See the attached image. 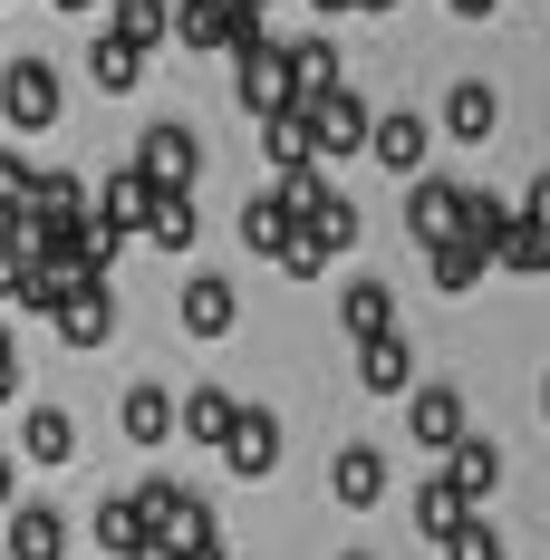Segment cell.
<instances>
[{
    "mask_svg": "<svg viewBox=\"0 0 550 560\" xmlns=\"http://www.w3.org/2000/svg\"><path fill=\"white\" fill-rule=\"evenodd\" d=\"M309 145H319V165H338V155H367V136H377V107L358 97V88H329V97H309Z\"/></svg>",
    "mask_w": 550,
    "mask_h": 560,
    "instance_id": "cell-1",
    "label": "cell"
},
{
    "mask_svg": "<svg viewBox=\"0 0 550 560\" xmlns=\"http://www.w3.org/2000/svg\"><path fill=\"white\" fill-rule=\"evenodd\" d=\"M0 126H20V136L58 126V68L49 58H10L0 68Z\"/></svg>",
    "mask_w": 550,
    "mask_h": 560,
    "instance_id": "cell-2",
    "label": "cell"
},
{
    "mask_svg": "<svg viewBox=\"0 0 550 560\" xmlns=\"http://www.w3.org/2000/svg\"><path fill=\"white\" fill-rule=\"evenodd\" d=\"M464 194H473V184H454V174H416V184H406V232H416V252L464 242Z\"/></svg>",
    "mask_w": 550,
    "mask_h": 560,
    "instance_id": "cell-3",
    "label": "cell"
},
{
    "mask_svg": "<svg viewBox=\"0 0 550 560\" xmlns=\"http://www.w3.org/2000/svg\"><path fill=\"white\" fill-rule=\"evenodd\" d=\"M136 165H145V184H155V194H194V184H203V136L165 116V126H145Z\"/></svg>",
    "mask_w": 550,
    "mask_h": 560,
    "instance_id": "cell-4",
    "label": "cell"
},
{
    "mask_svg": "<svg viewBox=\"0 0 550 560\" xmlns=\"http://www.w3.org/2000/svg\"><path fill=\"white\" fill-rule=\"evenodd\" d=\"M155 203H165V194L145 184V165H136V155H126V165L97 184V232H107V242H136V232L155 223Z\"/></svg>",
    "mask_w": 550,
    "mask_h": 560,
    "instance_id": "cell-5",
    "label": "cell"
},
{
    "mask_svg": "<svg viewBox=\"0 0 550 560\" xmlns=\"http://www.w3.org/2000/svg\"><path fill=\"white\" fill-rule=\"evenodd\" d=\"M232 97H242V107H251V126H261V116H280V107H300V88H290V49H242L232 58Z\"/></svg>",
    "mask_w": 550,
    "mask_h": 560,
    "instance_id": "cell-6",
    "label": "cell"
},
{
    "mask_svg": "<svg viewBox=\"0 0 550 560\" xmlns=\"http://www.w3.org/2000/svg\"><path fill=\"white\" fill-rule=\"evenodd\" d=\"M406 435H416V445H425V454L444 464V454H454L464 435H473V425H464V387H444V377H425V387L406 396Z\"/></svg>",
    "mask_w": 550,
    "mask_h": 560,
    "instance_id": "cell-7",
    "label": "cell"
},
{
    "mask_svg": "<svg viewBox=\"0 0 550 560\" xmlns=\"http://www.w3.org/2000/svg\"><path fill=\"white\" fill-rule=\"evenodd\" d=\"M116 425H126V445H174V435H184V396L174 387H155V377H145V387H126L116 396Z\"/></svg>",
    "mask_w": 550,
    "mask_h": 560,
    "instance_id": "cell-8",
    "label": "cell"
},
{
    "mask_svg": "<svg viewBox=\"0 0 550 560\" xmlns=\"http://www.w3.org/2000/svg\"><path fill=\"white\" fill-rule=\"evenodd\" d=\"M0 551L10 560H68V512L58 503H10L0 512Z\"/></svg>",
    "mask_w": 550,
    "mask_h": 560,
    "instance_id": "cell-9",
    "label": "cell"
},
{
    "mask_svg": "<svg viewBox=\"0 0 550 560\" xmlns=\"http://www.w3.org/2000/svg\"><path fill=\"white\" fill-rule=\"evenodd\" d=\"M454 145H493L502 136V88L493 78H454V97H444V116H435Z\"/></svg>",
    "mask_w": 550,
    "mask_h": 560,
    "instance_id": "cell-10",
    "label": "cell"
},
{
    "mask_svg": "<svg viewBox=\"0 0 550 560\" xmlns=\"http://www.w3.org/2000/svg\"><path fill=\"white\" fill-rule=\"evenodd\" d=\"M222 464H232L242 483H271V474H280V416H271V406H242V425H232Z\"/></svg>",
    "mask_w": 550,
    "mask_h": 560,
    "instance_id": "cell-11",
    "label": "cell"
},
{
    "mask_svg": "<svg viewBox=\"0 0 550 560\" xmlns=\"http://www.w3.org/2000/svg\"><path fill=\"white\" fill-rule=\"evenodd\" d=\"M49 329L68 338V348H107V338H116V280H78Z\"/></svg>",
    "mask_w": 550,
    "mask_h": 560,
    "instance_id": "cell-12",
    "label": "cell"
},
{
    "mask_svg": "<svg viewBox=\"0 0 550 560\" xmlns=\"http://www.w3.org/2000/svg\"><path fill=\"white\" fill-rule=\"evenodd\" d=\"M87 541L107 560H155V532H145V512H136V493H107V503L87 512Z\"/></svg>",
    "mask_w": 550,
    "mask_h": 560,
    "instance_id": "cell-13",
    "label": "cell"
},
{
    "mask_svg": "<svg viewBox=\"0 0 550 560\" xmlns=\"http://www.w3.org/2000/svg\"><path fill=\"white\" fill-rule=\"evenodd\" d=\"M174 319H184V338H222L232 319H242V300H232V280L194 271L184 290H174Z\"/></svg>",
    "mask_w": 550,
    "mask_h": 560,
    "instance_id": "cell-14",
    "label": "cell"
},
{
    "mask_svg": "<svg viewBox=\"0 0 550 560\" xmlns=\"http://www.w3.org/2000/svg\"><path fill=\"white\" fill-rule=\"evenodd\" d=\"M425 136H435V126H425L416 107H386L377 136H367V155H377L386 174H406V184H416V174H425Z\"/></svg>",
    "mask_w": 550,
    "mask_h": 560,
    "instance_id": "cell-15",
    "label": "cell"
},
{
    "mask_svg": "<svg viewBox=\"0 0 550 560\" xmlns=\"http://www.w3.org/2000/svg\"><path fill=\"white\" fill-rule=\"evenodd\" d=\"M329 493L348 512H367V503H386V454L377 445H358V435H348V445L329 454Z\"/></svg>",
    "mask_w": 550,
    "mask_h": 560,
    "instance_id": "cell-16",
    "label": "cell"
},
{
    "mask_svg": "<svg viewBox=\"0 0 550 560\" xmlns=\"http://www.w3.org/2000/svg\"><path fill=\"white\" fill-rule=\"evenodd\" d=\"M358 387H367V396H416V387H425V377H416V348H406L396 329L367 338V348H358Z\"/></svg>",
    "mask_w": 550,
    "mask_h": 560,
    "instance_id": "cell-17",
    "label": "cell"
},
{
    "mask_svg": "<svg viewBox=\"0 0 550 560\" xmlns=\"http://www.w3.org/2000/svg\"><path fill=\"white\" fill-rule=\"evenodd\" d=\"M464 522H473V503L454 493V474H444V464H425V483H416V532H425V541L444 551V541H454Z\"/></svg>",
    "mask_w": 550,
    "mask_h": 560,
    "instance_id": "cell-18",
    "label": "cell"
},
{
    "mask_svg": "<svg viewBox=\"0 0 550 560\" xmlns=\"http://www.w3.org/2000/svg\"><path fill=\"white\" fill-rule=\"evenodd\" d=\"M338 329H348V348L386 338L396 329V290H386V280H348V290H338Z\"/></svg>",
    "mask_w": 550,
    "mask_h": 560,
    "instance_id": "cell-19",
    "label": "cell"
},
{
    "mask_svg": "<svg viewBox=\"0 0 550 560\" xmlns=\"http://www.w3.org/2000/svg\"><path fill=\"white\" fill-rule=\"evenodd\" d=\"M444 474H454V493H464V503L483 512V503L502 493V445H493V435H464V445L444 454Z\"/></svg>",
    "mask_w": 550,
    "mask_h": 560,
    "instance_id": "cell-20",
    "label": "cell"
},
{
    "mask_svg": "<svg viewBox=\"0 0 550 560\" xmlns=\"http://www.w3.org/2000/svg\"><path fill=\"white\" fill-rule=\"evenodd\" d=\"M20 454L30 464H78V416L68 406H20Z\"/></svg>",
    "mask_w": 550,
    "mask_h": 560,
    "instance_id": "cell-21",
    "label": "cell"
},
{
    "mask_svg": "<svg viewBox=\"0 0 550 560\" xmlns=\"http://www.w3.org/2000/svg\"><path fill=\"white\" fill-rule=\"evenodd\" d=\"M280 49H290V88H300V107H309V97H329V88H348L338 39H319V30H309V39H280Z\"/></svg>",
    "mask_w": 550,
    "mask_h": 560,
    "instance_id": "cell-22",
    "label": "cell"
},
{
    "mask_svg": "<svg viewBox=\"0 0 550 560\" xmlns=\"http://www.w3.org/2000/svg\"><path fill=\"white\" fill-rule=\"evenodd\" d=\"M261 155H271V174H300V165H319V145H309V116H300V107L261 116Z\"/></svg>",
    "mask_w": 550,
    "mask_h": 560,
    "instance_id": "cell-23",
    "label": "cell"
},
{
    "mask_svg": "<svg viewBox=\"0 0 550 560\" xmlns=\"http://www.w3.org/2000/svg\"><path fill=\"white\" fill-rule=\"evenodd\" d=\"M512 223H522V203H502V194H483V184L464 194V242H473V252H493V261H502Z\"/></svg>",
    "mask_w": 550,
    "mask_h": 560,
    "instance_id": "cell-24",
    "label": "cell"
},
{
    "mask_svg": "<svg viewBox=\"0 0 550 560\" xmlns=\"http://www.w3.org/2000/svg\"><path fill=\"white\" fill-rule=\"evenodd\" d=\"M87 78H97L107 97H126V88L145 78V49H136V39H116V30H97V39H87Z\"/></svg>",
    "mask_w": 550,
    "mask_h": 560,
    "instance_id": "cell-25",
    "label": "cell"
},
{
    "mask_svg": "<svg viewBox=\"0 0 550 560\" xmlns=\"http://www.w3.org/2000/svg\"><path fill=\"white\" fill-rule=\"evenodd\" d=\"M232 425H242V406H232V396H222V387H194V396H184V435H194V445H232Z\"/></svg>",
    "mask_w": 550,
    "mask_h": 560,
    "instance_id": "cell-26",
    "label": "cell"
},
{
    "mask_svg": "<svg viewBox=\"0 0 550 560\" xmlns=\"http://www.w3.org/2000/svg\"><path fill=\"white\" fill-rule=\"evenodd\" d=\"M425 271H435V290H444V300H464L473 280L493 271V252H473V242H435V252H425Z\"/></svg>",
    "mask_w": 550,
    "mask_h": 560,
    "instance_id": "cell-27",
    "label": "cell"
},
{
    "mask_svg": "<svg viewBox=\"0 0 550 560\" xmlns=\"http://www.w3.org/2000/svg\"><path fill=\"white\" fill-rule=\"evenodd\" d=\"M107 30H116V39H136V49H165V39H174V0H116Z\"/></svg>",
    "mask_w": 550,
    "mask_h": 560,
    "instance_id": "cell-28",
    "label": "cell"
},
{
    "mask_svg": "<svg viewBox=\"0 0 550 560\" xmlns=\"http://www.w3.org/2000/svg\"><path fill=\"white\" fill-rule=\"evenodd\" d=\"M338 184H329V165H300V174H271V203L290 213V223H309L319 203H329Z\"/></svg>",
    "mask_w": 550,
    "mask_h": 560,
    "instance_id": "cell-29",
    "label": "cell"
},
{
    "mask_svg": "<svg viewBox=\"0 0 550 560\" xmlns=\"http://www.w3.org/2000/svg\"><path fill=\"white\" fill-rule=\"evenodd\" d=\"M290 213H280L271 203V184H261V194H251V203H242V242H251V252H261V261H280V242H290Z\"/></svg>",
    "mask_w": 550,
    "mask_h": 560,
    "instance_id": "cell-30",
    "label": "cell"
},
{
    "mask_svg": "<svg viewBox=\"0 0 550 560\" xmlns=\"http://www.w3.org/2000/svg\"><path fill=\"white\" fill-rule=\"evenodd\" d=\"M194 232H203L194 194H165V203H155V223H145V242H155V252H194Z\"/></svg>",
    "mask_w": 550,
    "mask_h": 560,
    "instance_id": "cell-31",
    "label": "cell"
},
{
    "mask_svg": "<svg viewBox=\"0 0 550 560\" xmlns=\"http://www.w3.org/2000/svg\"><path fill=\"white\" fill-rule=\"evenodd\" d=\"M502 271H512V280H541V271H550V223H531V213H522V223H512V242H502Z\"/></svg>",
    "mask_w": 550,
    "mask_h": 560,
    "instance_id": "cell-32",
    "label": "cell"
},
{
    "mask_svg": "<svg viewBox=\"0 0 550 560\" xmlns=\"http://www.w3.org/2000/svg\"><path fill=\"white\" fill-rule=\"evenodd\" d=\"M300 232H309V242H319V252L338 261V252H358V203H348V194H329V203H319V213H309Z\"/></svg>",
    "mask_w": 550,
    "mask_h": 560,
    "instance_id": "cell-33",
    "label": "cell"
},
{
    "mask_svg": "<svg viewBox=\"0 0 550 560\" xmlns=\"http://www.w3.org/2000/svg\"><path fill=\"white\" fill-rule=\"evenodd\" d=\"M30 194H39V174L0 145V223H30Z\"/></svg>",
    "mask_w": 550,
    "mask_h": 560,
    "instance_id": "cell-34",
    "label": "cell"
},
{
    "mask_svg": "<svg viewBox=\"0 0 550 560\" xmlns=\"http://www.w3.org/2000/svg\"><path fill=\"white\" fill-rule=\"evenodd\" d=\"M444 560H512V551H502V532H493V522L473 512V522H464V532L444 541Z\"/></svg>",
    "mask_w": 550,
    "mask_h": 560,
    "instance_id": "cell-35",
    "label": "cell"
},
{
    "mask_svg": "<svg viewBox=\"0 0 550 560\" xmlns=\"http://www.w3.org/2000/svg\"><path fill=\"white\" fill-rule=\"evenodd\" d=\"M280 271H290V280H319V271H329V252H319L309 232H290V242H280Z\"/></svg>",
    "mask_w": 550,
    "mask_h": 560,
    "instance_id": "cell-36",
    "label": "cell"
},
{
    "mask_svg": "<svg viewBox=\"0 0 550 560\" xmlns=\"http://www.w3.org/2000/svg\"><path fill=\"white\" fill-rule=\"evenodd\" d=\"M155 560H222V541H155Z\"/></svg>",
    "mask_w": 550,
    "mask_h": 560,
    "instance_id": "cell-37",
    "label": "cell"
},
{
    "mask_svg": "<svg viewBox=\"0 0 550 560\" xmlns=\"http://www.w3.org/2000/svg\"><path fill=\"white\" fill-rule=\"evenodd\" d=\"M20 396V348H10V329H0V406Z\"/></svg>",
    "mask_w": 550,
    "mask_h": 560,
    "instance_id": "cell-38",
    "label": "cell"
},
{
    "mask_svg": "<svg viewBox=\"0 0 550 560\" xmlns=\"http://www.w3.org/2000/svg\"><path fill=\"white\" fill-rule=\"evenodd\" d=\"M522 213H531V223H550V174H531V194H522Z\"/></svg>",
    "mask_w": 550,
    "mask_h": 560,
    "instance_id": "cell-39",
    "label": "cell"
},
{
    "mask_svg": "<svg viewBox=\"0 0 550 560\" xmlns=\"http://www.w3.org/2000/svg\"><path fill=\"white\" fill-rule=\"evenodd\" d=\"M444 10H454V20H493L502 0H444Z\"/></svg>",
    "mask_w": 550,
    "mask_h": 560,
    "instance_id": "cell-40",
    "label": "cell"
},
{
    "mask_svg": "<svg viewBox=\"0 0 550 560\" xmlns=\"http://www.w3.org/2000/svg\"><path fill=\"white\" fill-rule=\"evenodd\" d=\"M20 503V464H10V454H0V512Z\"/></svg>",
    "mask_w": 550,
    "mask_h": 560,
    "instance_id": "cell-41",
    "label": "cell"
},
{
    "mask_svg": "<svg viewBox=\"0 0 550 560\" xmlns=\"http://www.w3.org/2000/svg\"><path fill=\"white\" fill-rule=\"evenodd\" d=\"M348 10H367V20H377V10H396V0H348Z\"/></svg>",
    "mask_w": 550,
    "mask_h": 560,
    "instance_id": "cell-42",
    "label": "cell"
},
{
    "mask_svg": "<svg viewBox=\"0 0 550 560\" xmlns=\"http://www.w3.org/2000/svg\"><path fill=\"white\" fill-rule=\"evenodd\" d=\"M58 10H78V20H87V10H97V0H58Z\"/></svg>",
    "mask_w": 550,
    "mask_h": 560,
    "instance_id": "cell-43",
    "label": "cell"
},
{
    "mask_svg": "<svg viewBox=\"0 0 550 560\" xmlns=\"http://www.w3.org/2000/svg\"><path fill=\"white\" fill-rule=\"evenodd\" d=\"M338 560H377V551H338Z\"/></svg>",
    "mask_w": 550,
    "mask_h": 560,
    "instance_id": "cell-44",
    "label": "cell"
},
{
    "mask_svg": "<svg viewBox=\"0 0 550 560\" xmlns=\"http://www.w3.org/2000/svg\"><path fill=\"white\" fill-rule=\"evenodd\" d=\"M541 416H550V377H541Z\"/></svg>",
    "mask_w": 550,
    "mask_h": 560,
    "instance_id": "cell-45",
    "label": "cell"
}]
</instances>
